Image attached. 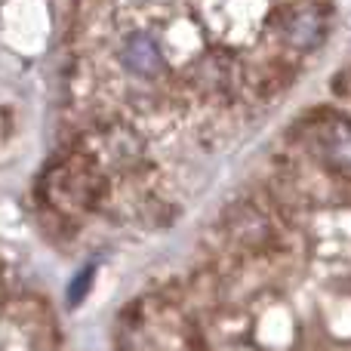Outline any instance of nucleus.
Returning <instances> with one entry per match:
<instances>
[{
    "instance_id": "obj_1",
    "label": "nucleus",
    "mask_w": 351,
    "mask_h": 351,
    "mask_svg": "<svg viewBox=\"0 0 351 351\" xmlns=\"http://www.w3.org/2000/svg\"><path fill=\"white\" fill-rule=\"evenodd\" d=\"M287 37L296 49H315L327 37V16L315 6H299L290 19H287Z\"/></svg>"
},
{
    "instance_id": "obj_3",
    "label": "nucleus",
    "mask_w": 351,
    "mask_h": 351,
    "mask_svg": "<svg viewBox=\"0 0 351 351\" xmlns=\"http://www.w3.org/2000/svg\"><path fill=\"white\" fill-rule=\"evenodd\" d=\"M93 271H96V268H93V265H86L84 271H80L77 278H74L71 290H68V302H71V305H77L80 299H84L86 293H90V280H93Z\"/></svg>"
},
{
    "instance_id": "obj_2",
    "label": "nucleus",
    "mask_w": 351,
    "mask_h": 351,
    "mask_svg": "<svg viewBox=\"0 0 351 351\" xmlns=\"http://www.w3.org/2000/svg\"><path fill=\"white\" fill-rule=\"evenodd\" d=\"M123 65L133 74H139V77H158L164 71L160 49L148 34H133L123 43Z\"/></svg>"
}]
</instances>
